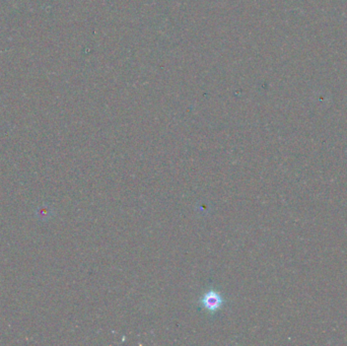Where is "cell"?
<instances>
[{
  "mask_svg": "<svg viewBox=\"0 0 347 346\" xmlns=\"http://www.w3.org/2000/svg\"><path fill=\"white\" fill-rule=\"evenodd\" d=\"M225 303L226 300L222 292L213 287L205 290L199 301H198L199 308L209 313L210 315H214L219 313L223 308Z\"/></svg>",
  "mask_w": 347,
  "mask_h": 346,
  "instance_id": "obj_1",
  "label": "cell"
}]
</instances>
